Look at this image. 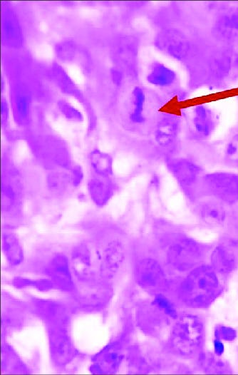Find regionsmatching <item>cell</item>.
Instances as JSON below:
<instances>
[{
	"label": "cell",
	"mask_w": 238,
	"mask_h": 375,
	"mask_svg": "<svg viewBox=\"0 0 238 375\" xmlns=\"http://www.w3.org/2000/svg\"><path fill=\"white\" fill-rule=\"evenodd\" d=\"M1 370L4 374H28L30 369L16 350L5 340H1Z\"/></svg>",
	"instance_id": "26"
},
{
	"label": "cell",
	"mask_w": 238,
	"mask_h": 375,
	"mask_svg": "<svg viewBox=\"0 0 238 375\" xmlns=\"http://www.w3.org/2000/svg\"><path fill=\"white\" fill-rule=\"evenodd\" d=\"M222 278L206 262L175 277L167 295L180 309H205L209 307L223 292Z\"/></svg>",
	"instance_id": "2"
},
{
	"label": "cell",
	"mask_w": 238,
	"mask_h": 375,
	"mask_svg": "<svg viewBox=\"0 0 238 375\" xmlns=\"http://www.w3.org/2000/svg\"><path fill=\"white\" fill-rule=\"evenodd\" d=\"M133 320L91 358L89 370L95 374H115L125 361L127 350L130 345Z\"/></svg>",
	"instance_id": "7"
},
{
	"label": "cell",
	"mask_w": 238,
	"mask_h": 375,
	"mask_svg": "<svg viewBox=\"0 0 238 375\" xmlns=\"http://www.w3.org/2000/svg\"><path fill=\"white\" fill-rule=\"evenodd\" d=\"M130 344L127 350L125 361L130 374H149L162 369L166 364L168 354L162 346Z\"/></svg>",
	"instance_id": "16"
},
{
	"label": "cell",
	"mask_w": 238,
	"mask_h": 375,
	"mask_svg": "<svg viewBox=\"0 0 238 375\" xmlns=\"http://www.w3.org/2000/svg\"><path fill=\"white\" fill-rule=\"evenodd\" d=\"M165 166L192 205L200 199V188L205 170L194 160L176 154L165 157Z\"/></svg>",
	"instance_id": "8"
},
{
	"label": "cell",
	"mask_w": 238,
	"mask_h": 375,
	"mask_svg": "<svg viewBox=\"0 0 238 375\" xmlns=\"http://www.w3.org/2000/svg\"><path fill=\"white\" fill-rule=\"evenodd\" d=\"M196 364L207 374H230L231 369L226 361L214 353L205 351L195 361Z\"/></svg>",
	"instance_id": "30"
},
{
	"label": "cell",
	"mask_w": 238,
	"mask_h": 375,
	"mask_svg": "<svg viewBox=\"0 0 238 375\" xmlns=\"http://www.w3.org/2000/svg\"><path fill=\"white\" fill-rule=\"evenodd\" d=\"M27 302L36 317L46 327H71L72 315L74 314L68 301L28 297Z\"/></svg>",
	"instance_id": "11"
},
{
	"label": "cell",
	"mask_w": 238,
	"mask_h": 375,
	"mask_svg": "<svg viewBox=\"0 0 238 375\" xmlns=\"http://www.w3.org/2000/svg\"><path fill=\"white\" fill-rule=\"evenodd\" d=\"M191 206L192 213L200 225L209 229L227 230L232 207L211 197L201 198Z\"/></svg>",
	"instance_id": "18"
},
{
	"label": "cell",
	"mask_w": 238,
	"mask_h": 375,
	"mask_svg": "<svg viewBox=\"0 0 238 375\" xmlns=\"http://www.w3.org/2000/svg\"><path fill=\"white\" fill-rule=\"evenodd\" d=\"M115 48L116 56L120 63L123 66H133L136 61V44L130 38H122Z\"/></svg>",
	"instance_id": "34"
},
{
	"label": "cell",
	"mask_w": 238,
	"mask_h": 375,
	"mask_svg": "<svg viewBox=\"0 0 238 375\" xmlns=\"http://www.w3.org/2000/svg\"><path fill=\"white\" fill-rule=\"evenodd\" d=\"M174 319L162 310L151 297L135 307L133 322L146 337L163 341Z\"/></svg>",
	"instance_id": "9"
},
{
	"label": "cell",
	"mask_w": 238,
	"mask_h": 375,
	"mask_svg": "<svg viewBox=\"0 0 238 375\" xmlns=\"http://www.w3.org/2000/svg\"><path fill=\"white\" fill-rule=\"evenodd\" d=\"M154 44L159 51L180 62L191 60L197 51L191 38L175 27L165 28L157 33Z\"/></svg>",
	"instance_id": "13"
},
{
	"label": "cell",
	"mask_w": 238,
	"mask_h": 375,
	"mask_svg": "<svg viewBox=\"0 0 238 375\" xmlns=\"http://www.w3.org/2000/svg\"><path fill=\"white\" fill-rule=\"evenodd\" d=\"M1 339L21 329L33 316L27 301H21L4 292L1 299Z\"/></svg>",
	"instance_id": "21"
},
{
	"label": "cell",
	"mask_w": 238,
	"mask_h": 375,
	"mask_svg": "<svg viewBox=\"0 0 238 375\" xmlns=\"http://www.w3.org/2000/svg\"><path fill=\"white\" fill-rule=\"evenodd\" d=\"M40 273L52 282L55 290L68 294L74 289L76 279L69 255L63 252L51 253L41 264Z\"/></svg>",
	"instance_id": "15"
},
{
	"label": "cell",
	"mask_w": 238,
	"mask_h": 375,
	"mask_svg": "<svg viewBox=\"0 0 238 375\" xmlns=\"http://www.w3.org/2000/svg\"><path fill=\"white\" fill-rule=\"evenodd\" d=\"M222 160L225 165L238 170V125L232 130L225 142Z\"/></svg>",
	"instance_id": "31"
},
{
	"label": "cell",
	"mask_w": 238,
	"mask_h": 375,
	"mask_svg": "<svg viewBox=\"0 0 238 375\" xmlns=\"http://www.w3.org/2000/svg\"><path fill=\"white\" fill-rule=\"evenodd\" d=\"M114 291V284L101 279L76 280L68 302L74 313H100L109 307Z\"/></svg>",
	"instance_id": "6"
},
{
	"label": "cell",
	"mask_w": 238,
	"mask_h": 375,
	"mask_svg": "<svg viewBox=\"0 0 238 375\" xmlns=\"http://www.w3.org/2000/svg\"><path fill=\"white\" fill-rule=\"evenodd\" d=\"M86 187L90 200L99 207L108 205L117 190L113 177H103L93 173L88 178Z\"/></svg>",
	"instance_id": "23"
},
{
	"label": "cell",
	"mask_w": 238,
	"mask_h": 375,
	"mask_svg": "<svg viewBox=\"0 0 238 375\" xmlns=\"http://www.w3.org/2000/svg\"><path fill=\"white\" fill-rule=\"evenodd\" d=\"M10 108L9 103L5 98L1 96V123L2 127H5L9 122Z\"/></svg>",
	"instance_id": "40"
},
{
	"label": "cell",
	"mask_w": 238,
	"mask_h": 375,
	"mask_svg": "<svg viewBox=\"0 0 238 375\" xmlns=\"http://www.w3.org/2000/svg\"><path fill=\"white\" fill-rule=\"evenodd\" d=\"M2 34L4 38L10 43L16 44L21 40V31L19 22L11 11H4L2 16Z\"/></svg>",
	"instance_id": "33"
},
{
	"label": "cell",
	"mask_w": 238,
	"mask_h": 375,
	"mask_svg": "<svg viewBox=\"0 0 238 375\" xmlns=\"http://www.w3.org/2000/svg\"><path fill=\"white\" fill-rule=\"evenodd\" d=\"M69 258L76 280L100 279L98 252L93 238L75 245Z\"/></svg>",
	"instance_id": "14"
},
{
	"label": "cell",
	"mask_w": 238,
	"mask_h": 375,
	"mask_svg": "<svg viewBox=\"0 0 238 375\" xmlns=\"http://www.w3.org/2000/svg\"><path fill=\"white\" fill-rule=\"evenodd\" d=\"M58 108L60 113L68 121L81 123L83 120V114L71 103L61 100L58 103Z\"/></svg>",
	"instance_id": "35"
},
{
	"label": "cell",
	"mask_w": 238,
	"mask_h": 375,
	"mask_svg": "<svg viewBox=\"0 0 238 375\" xmlns=\"http://www.w3.org/2000/svg\"><path fill=\"white\" fill-rule=\"evenodd\" d=\"M200 196V199L211 197L234 206L238 202V172L205 171L201 180Z\"/></svg>",
	"instance_id": "10"
},
{
	"label": "cell",
	"mask_w": 238,
	"mask_h": 375,
	"mask_svg": "<svg viewBox=\"0 0 238 375\" xmlns=\"http://www.w3.org/2000/svg\"><path fill=\"white\" fill-rule=\"evenodd\" d=\"M1 250L9 267H19L24 262L25 255L21 240L11 226L1 233Z\"/></svg>",
	"instance_id": "24"
},
{
	"label": "cell",
	"mask_w": 238,
	"mask_h": 375,
	"mask_svg": "<svg viewBox=\"0 0 238 375\" xmlns=\"http://www.w3.org/2000/svg\"><path fill=\"white\" fill-rule=\"evenodd\" d=\"M11 284L18 289L33 288L42 292L55 290L52 282L46 277L31 279L24 276H15L11 279Z\"/></svg>",
	"instance_id": "32"
},
{
	"label": "cell",
	"mask_w": 238,
	"mask_h": 375,
	"mask_svg": "<svg viewBox=\"0 0 238 375\" xmlns=\"http://www.w3.org/2000/svg\"><path fill=\"white\" fill-rule=\"evenodd\" d=\"M130 270L134 283L150 297L169 294L175 277L150 239L133 240Z\"/></svg>",
	"instance_id": "5"
},
{
	"label": "cell",
	"mask_w": 238,
	"mask_h": 375,
	"mask_svg": "<svg viewBox=\"0 0 238 375\" xmlns=\"http://www.w3.org/2000/svg\"><path fill=\"white\" fill-rule=\"evenodd\" d=\"M48 183L52 190L62 191L64 190L66 183H71L70 175L53 174L49 176Z\"/></svg>",
	"instance_id": "36"
},
{
	"label": "cell",
	"mask_w": 238,
	"mask_h": 375,
	"mask_svg": "<svg viewBox=\"0 0 238 375\" xmlns=\"http://www.w3.org/2000/svg\"><path fill=\"white\" fill-rule=\"evenodd\" d=\"M93 173L103 177H113V158L98 148L92 150L88 156Z\"/></svg>",
	"instance_id": "28"
},
{
	"label": "cell",
	"mask_w": 238,
	"mask_h": 375,
	"mask_svg": "<svg viewBox=\"0 0 238 375\" xmlns=\"http://www.w3.org/2000/svg\"><path fill=\"white\" fill-rule=\"evenodd\" d=\"M11 106L15 122L20 125H26L31 116V96L23 91H18L12 96Z\"/></svg>",
	"instance_id": "29"
},
{
	"label": "cell",
	"mask_w": 238,
	"mask_h": 375,
	"mask_svg": "<svg viewBox=\"0 0 238 375\" xmlns=\"http://www.w3.org/2000/svg\"><path fill=\"white\" fill-rule=\"evenodd\" d=\"M226 232L238 237V202L232 207L230 220Z\"/></svg>",
	"instance_id": "38"
},
{
	"label": "cell",
	"mask_w": 238,
	"mask_h": 375,
	"mask_svg": "<svg viewBox=\"0 0 238 375\" xmlns=\"http://www.w3.org/2000/svg\"><path fill=\"white\" fill-rule=\"evenodd\" d=\"M147 93L145 90L135 86L133 88L130 95V110L128 119L134 125L143 124L146 120Z\"/></svg>",
	"instance_id": "27"
},
{
	"label": "cell",
	"mask_w": 238,
	"mask_h": 375,
	"mask_svg": "<svg viewBox=\"0 0 238 375\" xmlns=\"http://www.w3.org/2000/svg\"><path fill=\"white\" fill-rule=\"evenodd\" d=\"M48 345L52 364L58 370L66 369L80 355L71 334V327H46Z\"/></svg>",
	"instance_id": "12"
},
{
	"label": "cell",
	"mask_w": 238,
	"mask_h": 375,
	"mask_svg": "<svg viewBox=\"0 0 238 375\" xmlns=\"http://www.w3.org/2000/svg\"><path fill=\"white\" fill-rule=\"evenodd\" d=\"M69 175L71 183L74 188H77L83 182L84 178V173L81 165H73L71 169V173Z\"/></svg>",
	"instance_id": "39"
},
{
	"label": "cell",
	"mask_w": 238,
	"mask_h": 375,
	"mask_svg": "<svg viewBox=\"0 0 238 375\" xmlns=\"http://www.w3.org/2000/svg\"><path fill=\"white\" fill-rule=\"evenodd\" d=\"M99 260V277L115 284L130 269L133 240L115 224L104 225L95 234Z\"/></svg>",
	"instance_id": "3"
},
{
	"label": "cell",
	"mask_w": 238,
	"mask_h": 375,
	"mask_svg": "<svg viewBox=\"0 0 238 375\" xmlns=\"http://www.w3.org/2000/svg\"><path fill=\"white\" fill-rule=\"evenodd\" d=\"M214 354L217 356H220L222 354L224 351V345L221 340L218 339H215L214 340Z\"/></svg>",
	"instance_id": "41"
},
{
	"label": "cell",
	"mask_w": 238,
	"mask_h": 375,
	"mask_svg": "<svg viewBox=\"0 0 238 375\" xmlns=\"http://www.w3.org/2000/svg\"><path fill=\"white\" fill-rule=\"evenodd\" d=\"M207 263L222 277L238 269V237L225 232L209 251Z\"/></svg>",
	"instance_id": "17"
},
{
	"label": "cell",
	"mask_w": 238,
	"mask_h": 375,
	"mask_svg": "<svg viewBox=\"0 0 238 375\" xmlns=\"http://www.w3.org/2000/svg\"><path fill=\"white\" fill-rule=\"evenodd\" d=\"M211 32L214 38L225 45L238 42V5L221 9L214 17Z\"/></svg>",
	"instance_id": "22"
},
{
	"label": "cell",
	"mask_w": 238,
	"mask_h": 375,
	"mask_svg": "<svg viewBox=\"0 0 238 375\" xmlns=\"http://www.w3.org/2000/svg\"><path fill=\"white\" fill-rule=\"evenodd\" d=\"M237 336L236 331L229 327L219 325L214 329V337L219 340L231 341L234 339Z\"/></svg>",
	"instance_id": "37"
},
{
	"label": "cell",
	"mask_w": 238,
	"mask_h": 375,
	"mask_svg": "<svg viewBox=\"0 0 238 375\" xmlns=\"http://www.w3.org/2000/svg\"><path fill=\"white\" fill-rule=\"evenodd\" d=\"M151 234L150 240L174 277L207 262L212 244L196 239L181 226L157 219L152 223Z\"/></svg>",
	"instance_id": "1"
},
{
	"label": "cell",
	"mask_w": 238,
	"mask_h": 375,
	"mask_svg": "<svg viewBox=\"0 0 238 375\" xmlns=\"http://www.w3.org/2000/svg\"><path fill=\"white\" fill-rule=\"evenodd\" d=\"M184 113L188 134L192 139L202 142L213 135L218 118L211 108L205 104H197Z\"/></svg>",
	"instance_id": "20"
},
{
	"label": "cell",
	"mask_w": 238,
	"mask_h": 375,
	"mask_svg": "<svg viewBox=\"0 0 238 375\" xmlns=\"http://www.w3.org/2000/svg\"><path fill=\"white\" fill-rule=\"evenodd\" d=\"M146 81L153 86L168 90L177 88L179 78L170 67L160 61H153L149 66Z\"/></svg>",
	"instance_id": "25"
},
{
	"label": "cell",
	"mask_w": 238,
	"mask_h": 375,
	"mask_svg": "<svg viewBox=\"0 0 238 375\" xmlns=\"http://www.w3.org/2000/svg\"><path fill=\"white\" fill-rule=\"evenodd\" d=\"M206 327L198 311L181 309L172 321L162 341V347L172 357L196 361L205 351Z\"/></svg>",
	"instance_id": "4"
},
{
	"label": "cell",
	"mask_w": 238,
	"mask_h": 375,
	"mask_svg": "<svg viewBox=\"0 0 238 375\" xmlns=\"http://www.w3.org/2000/svg\"><path fill=\"white\" fill-rule=\"evenodd\" d=\"M182 127V117L175 113H163L156 120L152 138L157 146L165 151V157L175 154Z\"/></svg>",
	"instance_id": "19"
}]
</instances>
